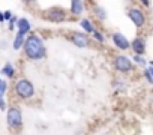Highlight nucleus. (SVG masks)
I'll list each match as a JSON object with an SVG mask.
<instances>
[{"mask_svg":"<svg viewBox=\"0 0 153 135\" xmlns=\"http://www.w3.org/2000/svg\"><path fill=\"white\" fill-rule=\"evenodd\" d=\"M23 53L26 56V59L32 60V62H39L42 59L47 57V47L44 39L36 35V33H29L26 36L24 45H23Z\"/></svg>","mask_w":153,"mask_h":135,"instance_id":"f257e3e1","label":"nucleus"},{"mask_svg":"<svg viewBox=\"0 0 153 135\" xmlns=\"http://www.w3.org/2000/svg\"><path fill=\"white\" fill-rule=\"evenodd\" d=\"M14 93L21 101H30L36 96V87L29 78H18L14 83Z\"/></svg>","mask_w":153,"mask_h":135,"instance_id":"f03ea898","label":"nucleus"},{"mask_svg":"<svg viewBox=\"0 0 153 135\" xmlns=\"http://www.w3.org/2000/svg\"><path fill=\"white\" fill-rule=\"evenodd\" d=\"M23 123H24V119H23L21 108L17 107V105L8 107V110H6V125H8V128L12 132H18V131L23 129Z\"/></svg>","mask_w":153,"mask_h":135,"instance_id":"7ed1b4c3","label":"nucleus"},{"mask_svg":"<svg viewBox=\"0 0 153 135\" xmlns=\"http://www.w3.org/2000/svg\"><path fill=\"white\" fill-rule=\"evenodd\" d=\"M135 68H137V65L134 63V60L125 54H117L113 59V69L122 75L132 74L135 71Z\"/></svg>","mask_w":153,"mask_h":135,"instance_id":"20e7f679","label":"nucleus"},{"mask_svg":"<svg viewBox=\"0 0 153 135\" xmlns=\"http://www.w3.org/2000/svg\"><path fill=\"white\" fill-rule=\"evenodd\" d=\"M41 17L45 21H50V23H54V24H60V23L68 20V12L63 8H60V6H51V8L42 11Z\"/></svg>","mask_w":153,"mask_h":135,"instance_id":"39448f33","label":"nucleus"},{"mask_svg":"<svg viewBox=\"0 0 153 135\" xmlns=\"http://www.w3.org/2000/svg\"><path fill=\"white\" fill-rule=\"evenodd\" d=\"M126 15H128V18L131 20V23L137 29L146 27V24H147V15H146V12L141 8H135V6L134 8H129L126 11Z\"/></svg>","mask_w":153,"mask_h":135,"instance_id":"423d86ee","label":"nucleus"},{"mask_svg":"<svg viewBox=\"0 0 153 135\" xmlns=\"http://www.w3.org/2000/svg\"><path fill=\"white\" fill-rule=\"evenodd\" d=\"M68 39H69V42H71L72 45L78 47V48H87V47H90V42H92L90 38H89V33H86V32H78V30L71 32L69 36H68Z\"/></svg>","mask_w":153,"mask_h":135,"instance_id":"0eeeda50","label":"nucleus"},{"mask_svg":"<svg viewBox=\"0 0 153 135\" xmlns=\"http://www.w3.org/2000/svg\"><path fill=\"white\" fill-rule=\"evenodd\" d=\"M111 41H113L114 47L120 51H128L131 48V41L120 32H114L113 36H111Z\"/></svg>","mask_w":153,"mask_h":135,"instance_id":"6e6552de","label":"nucleus"},{"mask_svg":"<svg viewBox=\"0 0 153 135\" xmlns=\"http://www.w3.org/2000/svg\"><path fill=\"white\" fill-rule=\"evenodd\" d=\"M131 50L134 54H144L147 50V39L144 36H137L131 41Z\"/></svg>","mask_w":153,"mask_h":135,"instance_id":"1a4fd4ad","label":"nucleus"},{"mask_svg":"<svg viewBox=\"0 0 153 135\" xmlns=\"http://www.w3.org/2000/svg\"><path fill=\"white\" fill-rule=\"evenodd\" d=\"M86 11L84 6V0H71V5H69V14L72 17H81Z\"/></svg>","mask_w":153,"mask_h":135,"instance_id":"9d476101","label":"nucleus"},{"mask_svg":"<svg viewBox=\"0 0 153 135\" xmlns=\"http://www.w3.org/2000/svg\"><path fill=\"white\" fill-rule=\"evenodd\" d=\"M17 32L29 35L32 32V23L26 17H18V20H17Z\"/></svg>","mask_w":153,"mask_h":135,"instance_id":"9b49d317","label":"nucleus"},{"mask_svg":"<svg viewBox=\"0 0 153 135\" xmlns=\"http://www.w3.org/2000/svg\"><path fill=\"white\" fill-rule=\"evenodd\" d=\"M0 74H2L5 78H8V80H14L15 75H17V69H15V66L11 62H6L3 65V68L0 69Z\"/></svg>","mask_w":153,"mask_h":135,"instance_id":"f8f14e48","label":"nucleus"},{"mask_svg":"<svg viewBox=\"0 0 153 135\" xmlns=\"http://www.w3.org/2000/svg\"><path fill=\"white\" fill-rule=\"evenodd\" d=\"M92 12H93L95 18H98L99 21H105L108 18V14H107L105 8H102L101 5H93L92 6Z\"/></svg>","mask_w":153,"mask_h":135,"instance_id":"ddd939ff","label":"nucleus"},{"mask_svg":"<svg viewBox=\"0 0 153 135\" xmlns=\"http://www.w3.org/2000/svg\"><path fill=\"white\" fill-rule=\"evenodd\" d=\"M26 36H27V35H24V33H21V32H17V33H15V38H14V41H12V48H14L15 51L23 50Z\"/></svg>","mask_w":153,"mask_h":135,"instance_id":"4468645a","label":"nucleus"},{"mask_svg":"<svg viewBox=\"0 0 153 135\" xmlns=\"http://www.w3.org/2000/svg\"><path fill=\"white\" fill-rule=\"evenodd\" d=\"M80 27H81V30H84L86 33H93L96 29H95V24L89 20V18H81L80 20Z\"/></svg>","mask_w":153,"mask_h":135,"instance_id":"2eb2a0df","label":"nucleus"},{"mask_svg":"<svg viewBox=\"0 0 153 135\" xmlns=\"http://www.w3.org/2000/svg\"><path fill=\"white\" fill-rule=\"evenodd\" d=\"M132 60H134V63L137 66H141V68H146L147 66V60L144 59V54H134Z\"/></svg>","mask_w":153,"mask_h":135,"instance_id":"dca6fc26","label":"nucleus"},{"mask_svg":"<svg viewBox=\"0 0 153 135\" xmlns=\"http://www.w3.org/2000/svg\"><path fill=\"white\" fill-rule=\"evenodd\" d=\"M113 86H114V89H116V92L117 90H120V92H125V90H128V84H126V81H123V80H117V81H114L113 83Z\"/></svg>","mask_w":153,"mask_h":135,"instance_id":"f3484780","label":"nucleus"},{"mask_svg":"<svg viewBox=\"0 0 153 135\" xmlns=\"http://www.w3.org/2000/svg\"><path fill=\"white\" fill-rule=\"evenodd\" d=\"M8 93V81L0 78V98H5Z\"/></svg>","mask_w":153,"mask_h":135,"instance_id":"a211bd4d","label":"nucleus"},{"mask_svg":"<svg viewBox=\"0 0 153 135\" xmlns=\"http://www.w3.org/2000/svg\"><path fill=\"white\" fill-rule=\"evenodd\" d=\"M92 38H93V41H96L98 44H104V42H105V36H104L99 30H95V32L92 33Z\"/></svg>","mask_w":153,"mask_h":135,"instance_id":"6ab92c4d","label":"nucleus"},{"mask_svg":"<svg viewBox=\"0 0 153 135\" xmlns=\"http://www.w3.org/2000/svg\"><path fill=\"white\" fill-rule=\"evenodd\" d=\"M17 20H18V17L12 15V18L8 21V30H9V32H14V29L17 27Z\"/></svg>","mask_w":153,"mask_h":135,"instance_id":"aec40b11","label":"nucleus"},{"mask_svg":"<svg viewBox=\"0 0 153 135\" xmlns=\"http://www.w3.org/2000/svg\"><path fill=\"white\" fill-rule=\"evenodd\" d=\"M6 110H8V102H6V99H5V98H0V111H5V113H6Z\"/></svg>","mask_w":153,"mask_h":135,"instance_id":"412c9836","label":"nucleus"},{"mask_svg":"<svg viewBox=\"0 0 153 135\" xmlns=\"http://www.w3.org/2000/svg\"><path fill=\"white\" fill-rule=\"evenodd\" d=\"M12 15H14V14H12L11 11H3V17H5V21H9V20L12 18Z\"/></svg>","mask_w":153,"mask_h":135,"instance_id":"4be33fe9","label":"nucleus"},{"mask_svg":"<svg viewBox=\"0 0 153 135\" xmlns=\"http://www.w3.org/2000/svg\"><path fill=\"white\" fill-rule=\"evenodd\" d=\"M138 2H140V5L144 6V8H149V6H150V0H138Z\"/></svg>","mask_w":153,"mask_h":135,"instance_id":"5701e85b","label":"nucleus"},{"mask_svg":"<svg viewBox=\"0 0 153 135\" xmlns=\"http://www.w3.org/2000/svg\"><path fill=\"white\" fill-rule=\"evenodd\" d=\"M6 47H8L6 41H5V39H2V41H0V50H5Z\"/></svg>","mask_w":153,"mask_h":135,"instance_id":"b1692460","label":"nucleus"},{"mask_svg":"<svg viewBox=\"0 0 153 135\" xmlns=\"http://www.w3.org/2000/svg\"><path fill=\"white\" fill-rule=\"evenodd\" d=\"M38 2V0H23V3H26V5H35Z\"/></svg>","mask_w":153,"mask_h":135,"instance_id":"393cba45","label":"nucleus"},{"mask_svg":"<svg viewBox=\"0 0 153 135\" xmlns=\"http://www.w3.org/2000/svg\"><path fill=\"white\" fill-rule=\"evenodd\" d=\"M0 23H5V17H3V12L0 11Z\"/></svg>","mask_w":153,"mask_h":135,"instance_id":"a878e982","label":"nucleus"},{"mask_svg":"<svg viewBox=\"0 0 153 135\" xmlns=\"http://www.w3.org/2000/svg\"><path fill=\"white\" fill-rule=\"evenodd\" d=\"M149 71H150V74H152V77H153V66H149Z\"/></svg>","mask_w":153,"mask_h":135,"instance_id":"bb28decb","label":"nucleus"},{"mask_svg":"<svg viewBox=\"0 0 153 135\" xmlns=\"http://www.w3.org/2000/svg\"><path fill=\"white\" fill-rule=\"evenodd\" d=\"M150 66H153V60H152V62H150Z\"/></svg>","mask_w":153,"mask_h":135,"instance_id":"cd10ccee","label":"nucleus"},{"mask_svg":"<svg viewBox=\"0 0 153 135\" xmlns=\"http://www.w3.org/2000/svg\"><path fill=\"white\" fill-rule=\"evenodd\" d=\"M129 2H134V0H129Z\"/></svg>","mask_w":153,"mask_h":135,"instance_id":"c85d7f7f","label":"nucleus"},{"mask_svg":"<svg viewBox=\"0 0 153 135\" xmlns=\"http://www.w3.org/2000/svg\"><path fill=\"white\" fill-rule=\"evenodd\" d=\"M0 75H2V74H0Z\"/></svg>","mask_w":153,"mask_h":135,"instance_id":"c756f323","label":"nucleus"}]
</instances>
